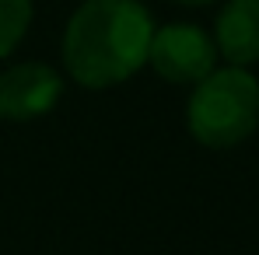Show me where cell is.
<instances>
[{"mask_svg":"<svg viewBox=\"0 0 259 255\" xmlns=\"http://www.w3.org/2000/svg\"><path fill=\"white\" fill-rule=\"evenodd\" d=\"M154 18L140 0H84L63 32V67L81 87H116L144 63Z\"/></svg>","mask_w":259,"mask_h":255,"instance_id":"obj_1","label":"cell"},{"mask_svg":"<svg viewBox=\"0 0 259 255\" xmlns=\"http://www.w3.org/2000/svg\"><path fill=\"white\" fill-rule=\"evenodd\" d=\"M186 126L196 143L228 150L259 129V81L245 67H221L193 84Z\"/></svg>","mask_w":259,"mask_h":255,"instance_id":"obj_2","label":"cell"},{"mask_svg":"<svg viewBox=\"0 0 259 255\" xmlns=\"http://www.w3.org/2000/svg\"><path fill=\"white\" fill-rule=\"evenodd\" d=\"M147 63L168 84H200L217 70V45L200 25H165L154 28Z\"/></svg>","mask_w":259,"mask_h":255,"instance_id":"obj_3","label":"cell"},{"mask_svg":"<svg viewBox=\"0 0 259 255\" xmlns=\"http://www.w3.org/2000/svg\"><path fill=\"white\" fill-rule=\"evenodd\" d=\"M63 94V77L49 63H18L0 74V119L28 123L53 112Z\"/></svg>","mask_w":259,"mask_h":255,"instance_id":"obj_4","label":"cell"},{"mask_svg":"<svg viewBox=\"0 0 259 255\" xmlns=\"http://www.w3.org/2000/svg\"><path fill=\"white\" fill-rule=\"evenodd\" d=\"M217 56L228 67L259 63V0H228L214 21Z\"/></svg>","mask_w":259,"mask_h":255,"instance_id":"obj_5","label":"cell"},{"mask_svg":"<svg viewBox=\"0 0 259 255\" xmlns=\"http://www.w3.org/2000/svg\"><path fill=\"white\" fill-rule=\"evenodd\" d=\"M35 4L32 0H0V60L14 53L32 28Z\"/></svg>","mask_w":259,"mask_h":255,"instance_id":"obj_6","label":"cell"},{"mask_svg":"<svg viewBox=\"0 0 259 255\" xmlns=\"http://www.w3.org/2000/svg\"><path fill=\"white\" fill-rule=\"evenodd\" d=\"M172 4H182V7H203V4H214V0H172Z\"/></svg>","mask_w":259,"mask_h":255,"instance_id":"obj_7","label":"cell"}]
</instances>
